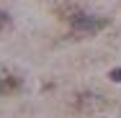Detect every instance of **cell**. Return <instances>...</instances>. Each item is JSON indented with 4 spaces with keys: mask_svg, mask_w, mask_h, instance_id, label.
<instances>
[{
    "mask_svg": "<svg viewBox=\"0 0 121 118\" xmlns=\"http://www.w3.org/2000/svg\"><path fill=\"white\" fill-rule=\"evenodd\" d=\"M100 26H103V21L95 18V16H88V13H75L70 18V28L77 36H93Z\"/></svg>",
    "mask_w": 121,
    "mask_h": 118,
    "instance_id": "6da1fadb",
    "label": "cell"
},
{
    "mask_svg": "<svg viewBox=\"0 0 121 118\" xmlns=\"http://www.w3.org/2000/svg\"><path fill=\"white\" fill-rule=\"evenodd\" d=\"M108 77H111V82H121V67L111 69V72H108Z\"/></svg>",
    "mask_w": 121,
    "mask_h": 118,
    "instance_id": "7a4b0ae2",
    "label": "cell"
},
{
    "mask_svg": "<svg viewBox=\"0 0 121 118\" xmlns=\"http://www.w3.org/2000/svg\"><path fill=\"white\" fill-rule=\"evenodd\" d=\"M8 21H10V18H8V13H3V10H0V28H3V26H8Z\"/></svg>",
    "mask_w": 121,
    "mask_h": 118,
    "instance_id": "3957f363",
    "label": "cell"
},
{
    "mask_svg": "<svg viewBox=\"0 0 121 118\" xmlns=\"http://www.w3.org/2000/svg\"><path fill=\"white\" fill-rule=\"evenodd\" d=\"M5 90H8V85H5V80H3V77H0V95L5 93Z\"/></svg>",
    "mask_w": 121,
    "mask_h": 118,
    "instance_id": "277c9868",
    "label": "cell"
}]
</instances>
